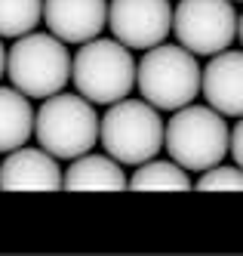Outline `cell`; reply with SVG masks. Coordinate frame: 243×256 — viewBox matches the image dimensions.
I'll return each instance as SVG.
<instances>
[{"instance_id":"obj_15","label":"cell","mask_w":243,"mask_h":256,"mask_svg":"<svg viewBox=\"0 0 243 256\" xmlns=\"http://www.w3.org/2000/svg\"><path fill=\"white\" fill-rule=\"evenodd\" d=\"M43 0H0V38H22L40 22Z\"/></svg>"},{"instance_id":"obj_13","label":"cell","mask_w":243,"mask_h":256,"mask_svg":"<svg viewBox=\"0 0 243 256\" xmlns=\"http://www.w3.org/2000/svg\"><path fill=\"white\" fill-rule=\"evenodd\" d=\"M34 133V108L15 86H0V152L25 145Z\"/></svg>"},{"instance_id":"obj_14","label":"cell","mask_w":243,"mask_h":256,"mask_svg":"<svg viewBox=\"0 0 243 256\" xmlns=\"http://www.w3.org/2000/svg\"><path fill=\"white\" fill-rule=\"evenodd\" d=\"M126 188H133V192H188L191 182L176 160H154L151 158V160L139 164L133 179H126Z\"/></svg>"},{"instance_id":"obj_1","label":"cell","mask_w":243,"mask_h":256,"mask_svg":"<svg viewBox=\"0 0 243 256\" xmlns=\"http://www.w3.org/2000/svg\"><path fill=\"white\" fill-rule=\"evenodd\" d=\"M228 124L210 105H182L170 124H163V145L182 170L203 173L228 154Z\"/></svg>"},{"instance_id":"obj_3","label":"cell","mask_w":243,"mask_h":256,"mask_svg":"<svg viewBox=\"0 0 243 256\" xmlns=\"http://www.w3.org/2000/svg\"><path fill=\"white\" fill-rule=\"evenodd\" d=\"M136 84L148 105L157 112H176L200 93V65L185 46H151L136 65Z\"/></svg>"},{"instance_id":"obj_5","label":"cell","mask_w":243,"mask_h":256,"mask_svg":"<svg viewBox=\"0 0 243 256\" xmlns=\"http://www.w3.org/2000/svg\"><path fill=\"white\" fill-rule=\"evenodd\" d=\"M99 139L117 164H145L163 148L160 112L148 102H129L126 96L111 102L99 120Z\"/></svg>"},{"instance_id":"obj_2","label":"cell","mask_w":243,"mask_h":256,"mask_svg":"<svg viewBox=\"0 0 243 256\" xmlns=\"http://www.w3.org/2000/svg\"><path fill=\"white\" fill-rule=\"evenodd\" d=\"M34 136L55 160H74L99 142V114L92 102L71 93H52L34 118Z\"/></svg>"},{"instance_id":"obj_10","label":"cell","mask_w":243,"mask_h":256,"mask_svg":"<svg viewBox=\"0 0 243 256\" xmlns=\"http://www.w3.org/2000/svg\"><path fill=\"white\" fill-rule=\"evenodd\" d=\"M200 90L207 96L210 108L222 118L243 114V56L237 50H219L207 68L200 71Z\"/></svg>"},{"instance_id":"obj_9","label":"cell","mask_w":243,"mask_h":256,"mask_svg":"<svg viewBox=\"0 0 243 256\" xmlns=\"http://www.w3.org/2000/svg\"><path fill=\"white\" fill-rule=\"evenodd\" d=\"M40 16L46 19L49 34L62 44H86L102 34L108 4L105 0H43Z\"/></svg>"},{"instance_id":"obj_12","label":"cell","mask_w":243,"mask_h":256,"mask_svg":"<svg viewBox=\"0 0 243 256\" xmlns=\"http://www.w3.org/2000/svg\"><path fill=\"white\" fill-rule=\"evenodd\" d=\"M62 188L71 192H123L126 173L111 154H77L68 173H62Z\"/></svg>"},{"instance_id":"obj_4","label":"cell","mask_w":243,"mask_h":256,"mask_svg":"<svg viewBox=\"0 0 243 256\" xmlns=\"http://www.w3.org/2000/svg\"><path fill=\"white\" fill-rule=\"evenodd\" d=\"M71 80L86 102L111 105L129 96V90L136 84L133 52L120 40L92 38L80 44V52L71 59Z\"/></svg>"},{"instance_id":"obj_18","label":"cell","mask_w":243,"mask_h":256,"mask_svg":"<svg viewBox=\"0 0 243 256\" xmlns=\"http://www.w3.org/2000/svg\"><path fill=\"white\" fill-rule=\"evenodd\" d=\"M3 71H6V50L0 44V78H3Z\"/></svg>"},{"instance_id":"obj_11","label":"cell","mask_w":243,"mask_h":256,"mask_svg":"<svg viewBox=\"0 0 243 256\" xmlns=\"http://www.w3.org/2000/svg\"><path fill=\"white\" fill-rule=\"evenodd\" d=\"M0 188L3 192H59L62 188V170L59 160L46 154L43 148H12L6 160L0 164Z\"/></svg>"},{"instance_id":"obj_6","label":"cell","mask_w":243,"mask_h":256,"mask_svg":"<svg viewBox=\"0 0 243 256\" xmlns=\"http://www.w3.org/2000/svg\"><path fill=\"white\" fill-rule=\"evenodd\" d=\"M9 80L28 99H46L71 80V56L59 38L28 31L6 56Z\"/></svg>"},{"instance_id":"obj_8","label":"cell","mask_w":243,"mask_h":256,"mask_svg":"<svg viewBox=\"0 0 243 256\" xmlns=\"http://www.w3.org/2000/svg\"><path fill=\"white\" fill-rule=\"evenodd\" d=\"M105 22L126 50H151L170 34L173 6L170 0H111Z\"/></svg>"},{"instance_id":"obj_17","label":"cell","mask_w":243,"mask_h":256,"mask_svg":"<svg viewBox=\"0 0 243 256\" xmlns=\"http://www.w3.org/2000/svg\"><path fill=\"white\" fill-rule=\"evenodd\" d=\"M231 139V154H234V164L240 167L243 164V130H240V124L234 126V136H228Z\"/></svg>"},{"instance_id":"obj_7","label":"cell","mask_w":243,"mask_h":256,"mask_svg":"<svg viewBox=\"0 0 243 256\" xmlns=\"http://www.w3.org/2000/svg\"><path fill=\"white\" fill-rule=\"evenodd\" d=\"M170 31L194 56H213L240 38V19L231 0H182L173 10Z\"/></svg>"},{"instance_id":"obj_16","label":"cell","mask_w":243,"mask_h":256,"mask_svg":"<svg viewBox=\"0 0 243 256\" xmlns=\"http://www.w3.org/2000/svg\"><path fill=\"white\" fill-rule=\"evenodd\" d=\"M200 192H240L243 188V173L240 167H222V164H213V167L203 170V176L197 179Z\"/></svg>"}]
</instances>
